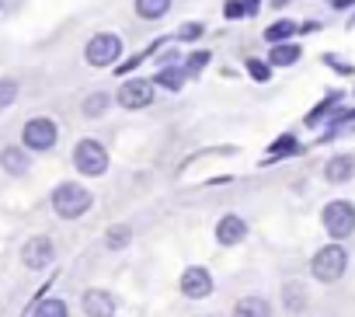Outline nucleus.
<instances>
[{
  "label": "nucleus",
  "instance_id": "nucleus-1",
  "mask_svg": "<svg viewBox=\"0 0 355 317\" xmlns=\"http://www.w3.org/2000/svg\"><path fill=\"white\" fill-rule=\"evenodd\" d=\"M53 209L63 220H77V216H84L91 209V192L84 185H77V182H67V185H60L53 192Z\"/></svg>",
  "mask_w": 355,
  "mask_h": 317
},
{
  "label": "nucleus",
  "instance_id": "nucleus-2",
  "mask_svg": "<svg viewBox=\"0 0 355 317\" xmlns=\"http://www.w3.org/2000/svg\"><path fill=\"white\" fill-rule=\"evenodd\" d=\"M320 220H324L327 234L338 237V241H345V237L355 234V206H352L348 199H334V203H327Z\"/></svg>",
  "mask_w": 355,
  "mask_h": 317
},
{
  "label": "nucleus",
  "instance_id": "nucleus-3",
  "mask_svg": "<svg viewBox=\"0 0 355 317\" xmlns=\"http://www.w3.org/2000/svg\"><path fill=\"white\" fill-rule=\"evenodd\" d=\"M345 265H348V255H345V248H338V244H327V248H320V251L313 255V262H310V272H313V279H320V282H334V279H341Z\"/></svg>",
  "mask_w": 355,
  "mask_h": 317
},
{
  "label": "nucleus",
  "instance_id": "nucleus-4",
  "mask_svg": "<svg viewBox=\"0 0 355 317\" xmlns=\"http://www.w3.org/2000/svg\"><path fill=\"white\" fill-rule=\"evenodd\" d=\"M73 164H77V171L80 175H105V168H108V153H105V146L98 143V139H80L77 146H73Z\"/></svg>",
  "mask_w": 355,
  "mask_h": 317
},
{
  "label": "nucleus",
  "instance_id": "nucleus-5",
  "mask_svg": "<svg viewBox=\"0 0 355 317\" xmlns=\"http://www.w3.org/2000/svg\"><path fill=\"white\" fill-rule=\"evenodd\" d=\"M119 53H122V39L112 35V32H101V35H94L87 42V53L84 56H87L91 67H112L119 60Z\"/></svg>",
  "mask_w": 355,
  "mask_h": 317
},
{
  "label": "nucleus",
  "instance_id": "nucleus-6",
  "mask_svg": "<svg viewBox=\"0 0 355 317\" xmlns=\"http://www.w3.org/2000/svg\"><path fill=\"white\" fill-rule=\"evenodd\" d=\"M21 136H25V146H28V150H53L60 129H56L53 119H32V122L25 126Z\"/></svg>",
  "mask_w": 355,
  "mask_h": 317
},
{
  "label": "nucleus",
  "instance_id": "nucleus-7",
  "mask_svg": "<svg viewBox=\"0 0 355 317\" xmlns=\"http://www.w3.org/2000/svg\"><path fill=\"white\" fill-rule=\"evenodd\" d=\"M153 101V84L150 80H125L122 91H119V105L136 112V108H146Z\"/></svg>",
  "mask_w": 355,
  "mask_h": 317
},
{
  "label": "nucleus",
  "instance_id": "nucleus-8",
  "mask_svg": "<svg viewBox=\"0 0 355 317\" xmlns=\"http://www.w3.org/2000/svg\"><path fill=\"white\" fill-rule=\"evenodd\" d=\"M53 255H56V248H53L49 237H32V241L21 248V262H25V268H46V265L53 262Z\"/></svg>",
  "mask_w": 355,
  "mask_h": 317
},
{
  "label": "nucleus",
  "instance_id": "nucleus-9",
  "mask_svg": "<svg viewBox=\"0 0 355 317\" xmlns=\"http://www.w3.org/2000/svg\"><path fill=\"white\" fill-rule=\"evenodd\" d=\"M182 293L192 296V300H206V296L213 293V275H209L206 268H199V265L185 268V275H182Z\"/></svg>",
  "mask_w": 355,
  "mask_h": 317
},
{
  "label": "nucleus",
  "instance_id": "nucleus-10",
  "mask_svg": "<svg viewBox=\"0 0 355 317\" xmlns=\"http://www.w3.org/2000/svg\"><path fill=\"white\" fill-rule=\"evenodd\" d=\"M84 314L87 317H112L115 314V296L108 289H87L84 293Z\"/></svg>",
  "mask_w": 355,
  "mask_h": 317
},
{
  "label": "nucleus",
  "instance_id": "nucleus-11",
  "mask_svg": "<svg viewBox=\"0 0 355 317\" xmlns=\"http://www.w3.org/2000/svg\"><path fill=\"white\" fill-rule=\"evenodd\" d=\"M0 164H4L8 175L21 178V175H28V168H32V157H28V150H21V146H4V150H0Z\"/></svg>",
  "mask_w": 355,
  "mask_h": 317
},
{
  "label": "nucleus",
  "instance_id": "nucleus-12",
  "mask_svg": "<svg viewBox=\"0 0 355 317\" xmlns=\"http://www.w3.org/2000/svg\"><path fill=\"white\" fill-rule=\"evenodd\" d=\"M244 237H248V223H244L241 216H223V220L216 223V241H220V244L230 248V244H241Z\"/></svg>",
  "mask_w": 355,
  "mask_h": 317
},
{
  "label": "nucleus",
  "instance_id": "nucleus-13",
  "mask_svg": "<svg viewBox=\"0 0 355 317\" xmlns=\"http://www.w3.org/2000/svg\"><path fill=\"white\" fill-rule=\"evenodd\" d=\"M355 175V161L348 153H338V157H331V161L324 164V178L327 182H334V185H341V182H348Z\"/></svg>",
  "mask_w": 355,
  "mask_h": 317
},
{
  "label": "nucleus",
  "instance_id": "nucleus-14",
  "mask_svg": "<svg viewBox=\"0 0 355 317\" xmlns=\"http://www.w3.org/2000/svg\"><path fill=\"white\" fill-rule=\"evenodd\" d=\"M185 67H178V60H171V63H164L160 70H157V84L160 87H167V91H178V87H182L185 84Z\"/></svg>",
  "mask_w": 355,
  "mask_h": 317
},
{
  "label": "nucleus",
  "instance_id": "nucleus-15",
  "mask_svg": "<svg viewBox=\"0 0 355 317\" xmlns=\"http://www.w3.org/2000/svg\"><path fill=\"white\" fill-rule=\"evenodd\" d=\"M300 56H303L300 46L275 42V46H272V56H268V67H293V63H300Z\"/></svg>",
  "mask_w": 355,
  "mask_h": 317
},
{
  "label": "nucleus",
  "instance_id": "nucleus-16",
  "mask_svg": "<svg viewBox=\"0 0 355 317\" xmlns=\"http://www.w3.org/2000/svg\"><path fill=\"white\" fill-rule=\"evenodd\" d=\"M234 317H272V310H268V303L261 296H244L234 307Z\"/></svg>",
  "mask_w": 355,
  "mask_h": 317
},
{
  "label": "nucleus",
  "instance_id": "nucleus-17",
  "mask_svg": "<svg viewBox=\"0 0 355 317\" xmlns=\"http://www.w3.org/2000/svg\"><path fill=\"white\" fill-rule=\"evenodd\" d=\"M171 11V0H136V15L143 22H157Z\"/></svg>",
  "mask_w": 355,
  "mask_h": 317
},
{
  "label": "nucleus",
  "instance_id": "nucleus-18",
  "mask_svg": "<svg viewBox=\"0 0 355 317\" xmlns=\"http://www.w3.org/2000/svg\"><path fill=\"white\" fill-rule=\"evenodd\" d=\"M108 105H112V94L94 91V94H87V98H84V115L98 119V115H105V112H108Z\"/></svg>",
  "mask_w": 355,
  "mask_h": 317
},
{
  "label": "nucleus",
  "instance_id": "nucleus-19",
  "mask_svg": "<svg viewBox=\"0 0 355 317\" xmlns=\"http://www.w3.org/2000/svg\"><path fill=\"white\" fill-rule=\"evenodd\" d=\"M338 101H341V91H331V94H327V98H324V101H320V105H317V108L306 115V126H320V119H324L331 108H338Z\"/></svg>",
  "mask_w": 355,
  "mask_h": 317
},
{
  "label": "nucleus",
  "instance_id": "nucleus-20",
  "mask_svg": "<svg viewBox=\"0 0 355 317\" xmlns=\"http://www.w3.org/2000/svg\"><path fill=\"white\" fill-rule=\"evenodd\" d=\"M129 241H132V230H129L125 223H119V227H112V230H108V237H105V248H112V251H122Z\"/></svg>",
  "mask_w": 355,
  "mask_h": 317
},
{
  "label": "nucleus",
  "instance_id": "nucleus-21",
  "mask_svg": "<svg viewBox=\"0 0 355 317\" xmlns=\"http://www.w3.org/2000/svg\"><path fill=\"white\" fill-rule=\"evenodd\" d=\"M289 35H296V22H275V25L265 28V39H268L272 46L282 42V39H289Z\"/></svg>",
  "mask_w": 355,
  "mask_h": 317
},
{
  "label": "nucleus",
  "instance_id": "nucleus-22",
  "mask_svg": "<svg viewBox=\"0 0 355 317\" xmlns=\"http://www.w3.org/2000/svg\"><path fill=\"white\" fill-rule=\"evenodd\" d=\"M282 293H286V307H289L293 314L306 307V293H303V286H300V282H286V289H282Z\"/></svg>",
  "mask_w": 355,
  "mask_h": 317
},
{
  "label": "nucleus",
  "instance_id": "nucleus-23",
  "mask_svg": "<svg viewBox=\"0 0 355 317\" xmlns=\"http://www.w3.org/2000/svg\"><path fill=\"white\" fill-rule=\"evenodd\" d=\"M32 317H67V303L56 300V296H49V300H42V303L35 307Z\"/></svg>",
  "mask_w": 355,
  "mask_h": 317
},
{
  "label": "nucleus",
  "instance_id": "nucleus-24",
  "mask_svg": "<svg viewBox=\"0 0 355 317\" xmlns=\"http://www.w3.org/2000/svg\"><path fill=\"white\" fill-rule=\"evenodd\" d=\"M15 98H18V84L15 80H0V108H8V105H15Z\"/></svg>",
  "mask_w": 355,
  "mask_h": 317
},
{
  "label": "nucleus",
  "instance_id": "nucleus-25",
  "mask_svg": "<svg viewBox=\"0 0 355 317\" xmlns=\"http://www.w3.org/2000/svg\"><path fill=\"white\" fill-rule=\"evenodd\" d=\"M248 74H251L254 80H268V63H261V60H248Z\"/></svg>",
  "mask_w": 355,
  "mask_h": 317
},
{
  "label": "nucleus",
  "instance_id": "nucleus-26",
  "mask_svg": "<svg viewBox=\"0 0 355 317\" xmlns=\"http://www.w3.org/2000/svg\"><path fill=\"white\" fill-rule=\"evenodd\" d=\"M206 63H209V53H196V56H189L185 70H189V74H199V70H202Z\"/></svg>",
  "mask_w": 355,
  "mask_h": 317
},
{
  "label": "nucleus",
  "instance_id": "nucleus-27",
  "mask_svg": "<svg viewBox=\"0 0 355 317\" xmlns=\"http://www.w3.org/2000/svg\"><path fill=\"white\" fill-rule=\"evenodd\" d=\"M289 150H300L293 136H282L279 143H272V153H275V157H279V153H289Z\"/></svg>",
  "mask_w": 355,
  "mask_h": 317
},
{
  "label": "nucleus",
  "instance_id": "nucleus-28",
  "mask_svg": "<svg viewBox=\"0 0 355 317\" xmlns=\"http://www.w3.org/2000/svg\"><path fill=\"white\" fill-rule=\"evenodd\" d=\"M248 15V8H244V0H230V4H227V18H244Z\"/></svg>",
  "mask_w": 355,
  "mask_h": 317
},
{
  "label": "nucleus",
  "instance_id": "nucleus-29",
  "mask_svg": "<svg viewBox=\"0 0 355 317\" xmlns=\"http://www.w3.org/2000/svg\"><path fill=\"white\" fill-rule=\"evenodd\" d=\"M202 35V25H182V32H178V39H199Z\"/></svg>",
  "mask_w": 355,
  "mask_h": 317
},
{
  "label": "nucleus",
  "instance_id": "nucleus-30",
  "mask_svg": "<svg viewBox=\"0 0 355 317\" xmlns=\"http://www.w3.org/2000/svg\"><path fill=\"white\" fill-rule=\"evenodd\" d=\"M352 4H355V0H334V8H338V11H345V8H352Z\"/></svg>",
  "mask_w": 355,
  "mask_h": 317
},
{
  "label": "nucleus",
  "instance_id": "nucleus-31",
  "mask_svg": "<svg viewBox=\"0 0 355 317\" xmlns=\"http://www.w3.org/2000/svg\"><path fill=\"white\" fill-rule=\"evenodd\" d=\"M4 4H8V0H0V8H4Z\"/></svg>",
  "mask_w": 355,
  "mask_h": 317
}]
</instances>
